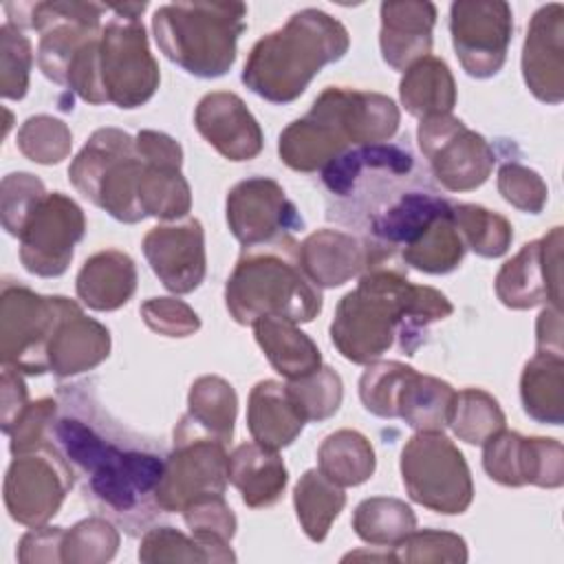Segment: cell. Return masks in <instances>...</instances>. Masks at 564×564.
<instances>
[{"label":"cell","mask_w":564,"mask_h":564,"mask_svg":"<svg viewBox=\"0 0 564 564\" xmlns=\"http://www.w3.org/2000/svg\"><path fill=\"white\" fill-rule=\"evenodd\" d=\"M194 126L229 161H251L262 152V128L236 93H207L194 110Z\"/></svg>","instance_id":"obj_23"},{"label":"cell","mask_w":564,"mask_h":564,"mask_svg":"<svg viewBox=\"0 0 564 564\" xmlns=\"http://www.w3.org/2000/svg\"><path fill=\"white\" fill-rule=\"evenodd\" d=\"M452 218L465 247L474 253L482 258H500L509 251L513 227L502 214L474 203H454Z\"/></svg>","instance_id":"obj_40"},{"label":"cell","mask_w":564,"mask_h":564,"mask_svg":"<svg viewBox=\"0 0 564 564\" xmlns=\"http://www.w3.org/2000/svg\"><path fill=\"white\" fill-rule=\"evenodd\" d=\"M412 370V366L394 359H377L368 364L359 379V399L364 408L375 416L397 419L399 394Z\"/></svg>","instance_id":"obj_45"},{"label":"cell","mask_w":564,"mask_h":564,"mask_svg":"<svg viewBox=\"0 0 564 564\" xmlns=\"http://www.w3.org/2000/svg\"><path fill=\"white\" fill-rule=\"evenodd\" d=\"M454 394L456 390L447 381L412 370L401 388L397 416L416 432H443L449 423Z\"/></svg>","instance_id":"obj_33"},{"label":"cell","mask_w":564,"mask_h":564,"mask_svg":"<svg viewBox=\"0 0 564 564\" xmlns=\"http://www.w3.org/2000/svg\"><path fill=\"white\" fill-rule=\"evenodd\" d=\"M7 22L29 26L40 33L37 66L51 82L64 86L77 53L101 35V15L110 11L97 2L53 0V2H9Z\"/></svg>","instance_id":"obj_10"},{"label":"cell","mask_w":564,"mask_h":564,"mask_svg":"<svg viewBox=\"0 0 564 564\" xmlns=\"http://www.w3.org/2000/svg\"><path fill=\"white\" fill-rule=\"evenodd\" d=\"M456 57L469 77H494L507 59L513 13L502 0H458L449 7Z\"/></svg>","instance_id":"obj_16"},{"label":"cell","mask_w":564,"mask_h":564,"mask_svg":"<svg viewBox=\"0 0 564 564\" xmlns=\"http://www.w3.org/2000/svg\"><path fill=\"white\" fill-rule=\"evenodd\" d=\"M137 150L143 156V174L139 183V205L145 216L178 220L192 209V189L185 181L183 148L165 132L141 130Z\"/></svg>","instance_id":"obj_20"},{"label":"cell","mask_w":564,"mask_h":564,"mask_svg":"<svg viewBox=\"0 0 564 564\" xmlns=\"http://www.w3.org/2000/svg\"><path fill=\"white\" fill-rule=\"evenodd\" d=\"M465 242L454 225L452 212L432 223L410 247L401 251L405 264L416 271L443 275L454 271L465 256Z\"/></svg>","instance_id":"obj_39"},{"label":"cell","mask_w":564,"mask_h":564,"mask_svg":"<svg viewBox=\"0 0 564 564\" xmlns=\"http://www.w3.org/2000/svg\"><path fill=\"white\" fill-rule=\"evenodd\" d=\"M73 148V132L51 115L29 117L18 130V150L33 163L57 165Z\"/></svg>","instance_id":"obj_44"},{"label":"cell","mask_w":564,"mask_h":564,"mask_svg":"<svg viewBox=\"0 0 564 564\" xmlns=\"http://www.w3.org/2000/svg\"><path fill=\"white\" fill-rule=\"evenodd\" d=\"M403 108L419 119L452 115L456 106V84L449 66L434 55H425L403 70L399 82Z\"/></svg>","instance_id":"obj_31"},{"label":"cell","mask_w":564,"mask_h":564,"mask_svg":"<svg viewBox=\"0 0 564 564\" xmlns=\"http://www.w3.org/2000/svg\"><path fill=\"white\" fill-rule=\"evenodd\" d=\"M454 311L445 293L412 284L399 269L379 264L359 275L330 322V341L352 364H372L390 348L414 355L427 328Z\"/></svg>","instance_id":"obj_2"},{"label":"cell","mask_w":564,"mask_h":564,"mask_svg":"<svg viewBox=\"0 0 564 564\" xmlns=\"http://www.w3.org/2000/svg\"><path fill=\"white\" fill-rule=\"evenodd\" d=\"M286 390L306 423L330 419L344 399L341 377L330 366H319L306 377L289 379Z\"/></svg>","instance_id":"obj_42"},{"label":"cell","mask_w":564,"mask_h":564,"mask_svg":"<svg viewBox=\"0 0 564 564\" xmlns=\"http://www.w3.org/2000/svg\"><path fill=\"white\" fill-rule=\"evenodd\" d=\"M139 560L148 564L156 562H209L205 549L174 527H152L143 533L139 546Z\"/></svg>","instance_id":"obj_50"},{"label":"cell","mask_w":564,"mask_h":564,"mask_svg":"<svg viewBox=\"0 0 564 564\" xmlns=\"http://www.w3.org/2000/svg\"><path fill=\"white\" fill-rule=\"evenodd\" d=\"M77 297L93 311H117L137 291L134 260L119 249L93 253L77 273Z\"/></svg>","instance_id":"obj_29"},{"label":"cell","mask_w":564,"mask_h":564,"mask_svg":"<svg viewBox=\"0 0 564 564\" xmlns=\"http://www.w3.org/2000/svg\"><path fill=\"white\" fill-rule=\"evenodd\" d=\"M496 295L509 308H533L542 302L562 306V227L522 245L496 275Z\"/></svg>","instance_id":"obj_18"},{"label":"cell","mask_w":564,"mask_h":564,"mask_svg":"<svg viewBox=\"0 0 564 564\" xmlns=\"http://www.w3.org/2000/svg\"><path fill=\"white\" fill-rule=\"evenodd\" d=\"M59 322L48 346V372L75 377L93 370L110 355V330L88 317L75 300L59 295Z\"/></svg>","instance_id":"obj_24"},{"label":"cell","mask_w":564,"mask_h":564,"mask_svg":"<svg viewBox=\"0 0 564 564\" xmlns=\"http://www.w3.org/2000/svg\"><path fill=\"white\" fill-rule=\"evenodd\" d=\"M408 496L436 513H465L474 500L471 471L463 452L443 432H416L401 452Z\"/></svg>","instance_id":"obj_9"},{"label":"cell","mask_w":564,"mask_h":564,"mask_svg":"<svg viewBox=\"0 0 564 564\" xmlns=\"http://www.w3.org/2000/svg\"><path fill=\"white\" fill-rule=\"evenodd\" d=\"M86 218L82 207L62 192H46L31 209L20 231V262L40 278L62 275L84 238Z\"/></svg>","instance_id":"obj_15"},{"label":"cell","mask_w":564,"mask_h":564,"mask_svg":"<svg viewBox=\"0 0 564 564\" xmlns=\"http://www.w3.org/2000/svg\"><path fill=\"white\" fill-rule=\"evenodd\" d=\"M46 194L44 183L29 172H11L0 185V214L2 227L11 236H20L31 209Z\"/></svg>","instance_id":"obj_48"},{"label":"cell","mask_w":564,"mask_h":564,"mask_svg":"<svg viewBox=\"0 0 564 564\" xmlns=\"http://www.w3.org/2000/svg\"><path fill=\"white\" fill-rule=\"evenodd\" d=\"M416 139L432 176L447 192H471L494 170L496 154L491 145L458 117L436 115L421 119Z\"/></svg>","instance_id":"obj_14"},{"label":"cell","mask_w":564,"mask_h":564,"mask_svg":"<svg viewBox=\"0 0 564 564\" xmlns=\"http://www.w3.org/2000/svg\"><path fill=\"white\" fill-rule=\"evenodd\" d=\"M344 505H346L344 487L326 478L319 469L304 471L293 489L295 516L311 542L326 540Z\"/></svg>","instance_id":"obj_34"},{"label":"cell","mask_w":564,"mask_h":564,"mask_svg":"<svg viewBox=\"0 0 564 564\" xmlns=\"http://www.w3.org/2000/svg\"><path fill=\"white\" fill-rule=\"evenodd\" d=\"M245 18L242 2H172L154 11L152 31L170 62L194 77L214 79L234 66Z\"/></svg>","instance_id":"obj_6"},{"label":"cell","mask_w":564,"mask_h":564,"mask_svg":"<svg viewBox=\"0 0 564 564\" xmlns=\"http://www.w3.org/2000/svg\"><path fill=\"white\" fill-rule=\"evenodd\" d=\"M375 449L357 430L328 434L317 449V469L339 487H357L375 474Z\"/></svg>","instance_id":"obj_35"},{"label":"cell","mask_w":564,"mask_h":564,"mask_svg":"<svg viewBox=\"0 0 564 564\" xmlns=\"http://www.w3.org/2000/svg\"><path fill=\"white\" fill-rule=\"evenodd\" d=\"M253 335L269 364L286 379H300L322 366L317 344L295 326V322L280 315L258 317Z\"/></svg>","instance_id":"obj_30"},{"label":"cell","mask_w":564,"mask_h":564,"mask_svg":"<svg viewBox=\"0 0 564 564\" xmlns=\"http://www.w3.org/2000/svg\"><path fill=\"white\" fill-rule=\"evenodd\" d=\"M399 121V108L388 95L328 86L304 117L280 132L278 154L295 172H317L350 148L386 143Z\"/></svg>","instance_id":"obj_3"},{"label":"cell","mask_w":564,"mask_h":564,"mask_svg":"<svg viewBox=\"0 0 564 564\" xmlns=\"http://www.w3.org/2000/svg\"><path fill=\"white\" fill-rule=\"evenodd\" d=\"M59 295H40L4 280L0 295V357L24 375L48 372V346L59 322Z\"/></svg>","instance_id":"obj_12"},{"label":"cell","mask_w":564,"mask_h":564,"mask_svg":"<svg viewBox=\"0 0 564 564\" xmlns=\"http://www.w3.org/2000/svg\"><path fill=\"white\" fill-rule=\"evenodd\" d=\"M306 421L295 408L286 383L275 379L258 381L249 392L247 427L256 443L269 449L289 447L304 430Z\"/></svg>","instance_id":"obj_27"},{"label":"cell","mask_w":564,"mask_h":564,"mask_svg":"<svg viewBox=\"0 0 564 564\" xmlns=\"http://www.w3.org/2000/svg\"><path fill=\"white\" fill-rule=\"evenodd\" d=\"M482 467L505 487L557 489L564 482V449L555 438L522 436L502 427L482 443Z\"/></svg>","instance_id":"obj_17"},{"label":"cell","mask_w":564,"mask_h":564,"mask_svg":"<svg viewBox=\"0 0 564 564\" xmlns=\"http://www.w3.org/2000/svg\"><path fill=\"white\" fill-rule=\"evenodd\" d=\"M520 399L524 412L546 425L564 421V355L535 352L520 375Z\"/></svg>","instance_id":"obj_32"},{"label":"cell","mask_w":564,"mask_h":564,"mask_svg":"<svg viewBox=\"0 0 564 564\" xmlns=\"http://www.w3.org/2000/svg\"><path fill=\"white\" fill-rule=\"evenodd\" d=\"M348 46L350 35L339 20L319 9H302L253 44L242 84L271 104L295 101L326 64L348 53Z\"/></svg>","instance_id":"obj_4"},{"label":"cell","mask_w":564,"mask_h":564,"mask_svg":"<svg viewBox=\"0 0 564 564\" xmlns=\"http://www.w3.org/2000/svg\"><path fill=\"white\" fill-rule=\"evenodd\" d=\"M225 214L229 231L242 247L275 240L304 223L282 185L269 176H251L236 183L227 194Z\"/></svg>","instance_id":"obj_19"},{"label":"cell","mask_w":564,"mask_h":564,"mask_svg":"<svg viewBox=\"0 0 564 564\" xmlns=\"http://www.w3.org/2000/svg\"><path fill=\"white\" fill-rule=\"evenodd\" d=\"M225 304L234 322L242 326L264 315L306 324L319 315L322 293L302 269L300 242L286 234L242 247L225 284Z\"/></svg>","instance_id":"obj_5"},{"label":"cell","mask_w":564,"mask_h":564,"mask_svg":"<svg viewBox=\"0 0 564 564\" xmlns=\"http://www.w3.org/2000/svg\"><path fill=\"white\" fill-rule=\"evenodd\" d=\"M390 562L405 564H463L467 562V544L460 535L449 531L423 529L410 531L390 551Z\"/></svg>","instance_id":"obj_46"},{"label":"cell","mask_w":564,"mask_h":564,"mask_svg":"<svg viewBox=\"0 0 564 564\" xmlns=\"http://www.w3.org/2000/svg\"><path fill=\"white\" fill-rule=\"evenodd\" d=\"M148 2L112 4L115 13L101 29L99 79L108 104L139 108L159 88V64L150 53L145 26L139 20Z\"/></svg>","instance_id":"obj_8"},{"label":"cell","mask_w":564,"mask_h":564,"mask_svg":"<svg viewBox=\"0 0 564 564\" xmlns=\"http://www.w3.org/2000/svg\"><path fill=\"white\" fill-rule=\"evenodd\" d=\"M73 485L70 465L51 441H44L13 454L4 476V507L18 524L42 527L59 511Z\"/></svg>","instance_id":"obj_13"},{"label":"cell","mask_w":564,"mask_h":564,"mask_svg":"<svg viewBox=\"0 0 564 564\" xmlns=\"http://www.w3.org/2000/svg\"><path fill=\"white\" fill-rule=\"evenodd\" d=\"M119 546V531L110 518L93 516L79 520L64 533L62 562L70 564H101L115 557Z\"/></svg>","instance_id":"obj_43"},{"label":"cell","mask_w":564,"mask_h":564,"mask_svg":"<svg viewBox=\"0 0 564 564\" xmlns=\"http://www.w3.org/2000/svg\"><path fill=\"white\" fill-rule=\"evenodd\" d=\"M535 352L564 355L562 346V306H546L535 324Z\"/></svg>","instance_id":"obj_55"},{"label":"cell","mask_w":564,"mask_h":564,"mask_svg":"<svg viewBox=\"0 0 564 564\" xmlns=\"http://www.w3.org/2000/svg\"><path fill=\"white\" fill-rule=\"evenodd\" d=\"M522 77L544 104L564 99V7H540L527 29L522 46Z\"/></svg>","instance_id":"obj_22"},{"label":"cell","mask_w":564,"mask_h":564,"mask_svg":"<svg viewBox=\"0 0 564 564\" xmlns=\"http://www.w3.org/2000/svg\"><path fill=\"white\" fill-rule=\"evenodd\" d=\"M57 410H59V401L53 397L31 401L26 405V410L22 412V416L18 419V423L13 425V430L9 432L11 454L31 449V447L48 441V432L57 416Z\"/></svg>","instance_id":"obj_52"},{"label":"cell","mask_w":564,"mask_h":564,"mask_svg":"<svg viewBox=\"0 0 564 564\" xmlns=\"http://www.w3.org/2000/svg\"><path fill=\"white\" fill-rule=\"evenodd\" d=\"M227 469V443L203 430L189 414H183L174 427V447L165 456L156 487L161 511L176 513L203 496L225 494Z\"/></svg>","instance_id":"obj_11"},{"label":"cell","mask_w":564,"mask_h":564,"mask_svg":"<svg viewBox=\"0 0 564 564\" xmlns=\"http://www.w3.org/2000/svg\"><path fill=\"white\" fill-rule=\"evenodd\" d=\"M57 401L48 441L70 465L84 500L128 535L145 533L163 513L156 502L163 445L119 425L88 381L59 386Z\"/></svg>","instance_id":"obj_1"},{"label":"cell","mask_w":564,"mask_h":564,"mask_svg":"<svg viewBox=\"0 0 564 564\" xmlns=\"http://www.w3.org/2000/svg\"><path fill=\"white\" fill-rule=\"evenodd\" d=\"M145 326L163 337H189L200 328L196 311L176 297H150L141 304Z\"/></svg>","instance_id":"obj_51"},{"label":"cell","mask_w":564,"mask_h":564,"mask_svg":"<svg viewBox=\"0 0 564 564\" xmlns=\"http://www.w3.org/2000/svg\"><path fill=\"white\" fill-rule=\"evenodd\" d=\"M498 192L509 205L527 214H540L549 198V187L542 176L535 170L516 161L500 165Z\"/></svg>","instance_id":"obj_49"},{"label":"cell","mask_w":564,"mask_h":564,"mask_svg":"<svg viewBox=\"0 0 564 564\" xmlns=\"http://www.w3.org/2000/svg\"><path fill=\"white\" fill-rule=\"evenodd\" d=\"M181 513L192 531V538L205 549L209 562L236 560L229 542L236 535L238 522L231 507L225 502V494L203 496L189 502Z\"/></svg>","instance_id":"obj_36"},{"label":"cell","mask_w":564,"mask_h":564,"mask_svg":"<svg viewBox=\"0 0 564 564\" xmlns=\"http://www.w3.org/2000/svg\"><path fill=\"white\" fill-rule=\"evenodd\" d=\"M31 66V40L20 26L4 22L0 26V93L4 99H22L26 95Z\"/></svg>","instance_id":"obj_47"},{"label":"cell","mask_w":564,"mask_h":564,"mask_svg":"<svg viewBox=\"0 0 564 564\" xmlns=\"http://www.w3.org/2000/svg\"><path fill=\"white\" fill-rule=\"evenodd\" d=\"M0 386H2L0 388V405H2L0 427L4 434H9L31 401H29V392H26L22 372L15 368L2 366Z\"/></svg>","instance_id":"obj_54"},{"label":"cell","mask_w":564,"mask_h":564,"mask_svg":"<svg viewBox=\"0 0 564 564\" xmlns=\"http://www.w3.org/2000/svg\"><path fill=\"white\" fill-rule=\"evenodd\" d=\"M141 247L150 269L167 291L192 293L205 280V231L198 218L185 216L161 223L143 236Z\"/></svg>","instance_id":"obj_21"},{"label":"cell","mask_w":564,"mask_h":564,"mask_svg":"<svg viewBox=\"0 0 564 564\" xmlns=\"http://www.w3.org/2000/svg\"><path fill=\"white\" fill-rule=\"evenodd\" d=\"M379 48L383 62L394 70H405L430 55L436 7L432 2H383Z\"/></svg>","instance_id":"obj_26"},{"label":"cell","mask_w":564,"mask_h":564,"mask_svg":"<svg viewBox=\"0 0 564 564\" xmlns=\"http://www.w3.org/2000/svg\"><path fill=\"white\" fill-rule=\"evenodd\" d=\"M227 480L240 491V498L251 509L275 505L289 482L286 465L275 449L260 443H242L229 454Z\"/></svg>","instance_id":"obj_28"},{"label":"cell","mask_w":564,"mask_h":564,"mask_svg":"<svg viewBox=\"0 0 564 564\" xmlns=\"http://www.w3.org/2000/svg\"><path fill=\"white\" fill-rule=\"evenodd\" d=\"M300 262L315 286L335 289L372 267L370 247L341 229H317L300 245Z\"/></svg>","instance_id":"obj_25"},{"label":"cell","mask_w":564,"mask_h":564,"mask_svg":"<svg viewBox=\"0 0 564 564\" xmlns=\"http://www.w3.org/2000/svg\"><path fill=\"white\" fill-rule=\"evenodd\" d=\"M62 527H33L29 533L22 535L18 544V560L22 564L31 562H62V542H64Z\"/></svg>","instance_id":"obj_53"},{"label":"cell","mask_w":564,"mask_h":564,"mask_svg":"<svg viewBox=\"0 0 564 564\" xmlns=\"http://www.w3.org/2000/svg\"><path fill=\"white\" fill-rule=\"evenodd\" d=\"M238 412V397L229 381L216 375L198 377L187 397V414L209 434L229 443Z\"/></svg>","instance_id":"obj_38"},{"label":"cell","mask_w":564,"mask_h":564,"mask_svg":"<svg viewBox=\"0 0 564 564\" xmlns=\"http://www.w3.org/2000/svg\"><path fill=\"white\" fill-rule=\"evenodd\" d=\"M143 156L134 137L119 128L95 130L68 167L73 187L119 223L145 218L139 205Z\"/></svg>","instance_id":"obj_7"},{"label":"cell","mask_w":564,"mask_h":564,"mask_svg":"<svg viewBox=\"0 0 564 564\" xmlns=\"http://www.w3.org/2000/svg\"><path fill=\"white\" fill-rule=\"evenodd\" d=\"M352 529L370 546L388 549L416 529V516L412 507L399 498L372 496L357 505Z\"/></svg>","instance_id":"obj_37"},{"label":"cell","mask_w":564,"mask_h":564,"mask_svg":"<svg viewBox=\"0 0 564 564\" xmlns=\"http://www.w3.org/2000/svg\"><path fill=\"white\" fill-rule=\"evenodd\" d=\"M505 423V412L489 392L480 388H465L454 394L447 425L460 441L482 445L491 434L502 430Z\"/></svg>","instance_id":"obj_41"}]
</instances>
